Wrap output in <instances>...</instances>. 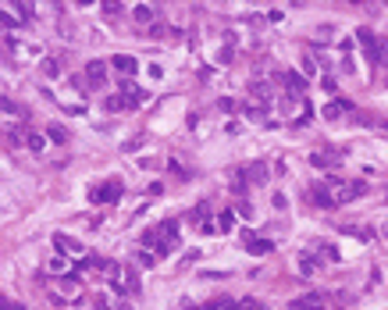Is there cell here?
<instances>
[{"label": "cell", "mask_w": 388, "mask_h": 310, "mask_svg": "<svg viewBox=\"0 0 388 310\" xmlns=\"http://www.w3.org/2000/svg\"><path fill=\"white\" fill-rule=\"evenodd\" d=\"M157 235H160V250H157V257L178 250V221H160V225H157Z\"/></svg>", "instance_id": "1"}, {"label": "cell", "mask_w": 388, "mask_h": 310, "mask_svg": "<svg viewBox=\"0 0 388 310\" xmlns=\"http://www.w3.org/2000/svg\"><path fill=\"white\" fill-rule=\"evenodd\" d=\"M232 57H235V54H232V47H225V50L218 54V61H221V65H232Z\"/></svg>", "instance_id": "30"}, {"label": "cell", "mask_w": 388, "mask_h": 310, "mask_svg": "<svg viewBox=\"0 0 388 310\" xmlns=\"http://www.w3.org/2000/svg\"><path fill=\"white\" fill-rule=\"evenodd\" d=\"M235 225V211H221V218H218V232H232Z\"/></svg>", "instance_id": "24"}, {"label": "cell", "mask_w": 388, "mask_h": 310, "mask_svg": "<svg viewBox=\"0 0 388 310\" xmlns=\"http://www.w3.org/2000/svg\"><path fill=\"white\" fill-rule=\"evenodd\" d=\"M111 65H114V68L121 72V78H132V75H136V68H139V61H136L132 54H118V57H114Z\"/></svg>", "instance_id": "10"}, {"label": "cell", "mask_w": 388, "mask_h": 310, "mask_svg": "<svg viewBox=\"0 0 388 310\" xmlns=\"http://www.w3.org/2000/svg\"><path fill=\"white\" fill-rule=\"evenodd\" d=\"M121 271H125V267H118L114 260H103V264H100V275H103L107 282H118V278H121Z\"/></svg>", "instance_id": "16"}, {"label": "cell", "mask_w": 388, "mask_h": 310, "mask_svg": "<svg viewBox=\"0 0 388 310\" xmlns=\"http://www.w3.org/2000/svg\"><path fill=\"white\" fill-rule=\"evenodd\" d=\"M278 82L289 89V96H303V93H307V78L296 75V72H282V75H278Z\"/></svg>", "instance_id": "6"}, {"label": "cell", "mask_w": 388, "mask_h": 310, "mask_svg": "<svg viewBox=\"0 0 388 310\" xmlns=\"http://www.w3.org/2000/svg\"><path fill=\"white\" fill-rule=\"evenodd\" d=\"M239 310H264V307H260V300H253V296H246V300L239 303Z\"/></svg>", "instance_id": "29"}, {"label": "cell", "mask_w": 388, "mask_h": 310, "mask_svg": "<svg viewBox=\"0 0 388 310\" xmlns=\"http://www.w3.org/2000/svg\"><path fill=\"white\" fill-rule=\"evenodd\" d=\"M246 118H249V121H260V125H264V121H267V107H256V104H246Z\"/></svg>", "instance_id": "19"}, {"label": "cell", "mask_w": 388, "mask_h": 310, "mask_svg": "<svg viewBox=\"0 0 388 310\" xmlns=\"http://www.w3.org/2000/svg\"><path fill=\"white\" fill-rule=\"evenodd\" d=\"M239 239H242V246H246L253 257H264V253H271V239H260V235H253V232H239Z\"/></svg>", "instance_id": "3"}, {"label": "cell", "mask_w": 388, "mask_h": 310, "mask_svg": "<svg viewBox=\"0 0 388 310\" xmlns=\"http://www.w3.org/2000/svg\"><path fill=\"white\" fill-rule=\"evenodd\" d=\"M114 285H118V293H121V296H125V293H128V296H139V275H136V267H125V271H121V278H118Z\"/></svg>", "instance_id": "4"}, {"label": "cell", "mask_w": 388, "mask_h": 310, "mask_svg": "<svg viewBox=\"0 0 388 310\" xmlns=\"http://www.w3.org/2000/svg\"><path fill=\"white\" fill-rule=\"evenodd\" d=\"M136 104L132 100H121V96H107V111H132Z\"/></svg>", "instance_id": "20"}, {"label": "cell", "mask_w": 388, "mask_h": 310, "mask_svg": "<svg viewBox=\"0 0 388 310\" xmlns=\"http://www.w3.org/2000/svg\"><path fill=\"white\" fill-rule=\"evenodd\" d=\"M246 178H253V182H264V178H267V164H264V160H253V164L246 168Z\"/></svg>", "instance_id": "15"}, {"label": "cell", "mask_w": 388, "mask_h": 310, "mask_svg": "<svg viewBox=\"0 0 388 310\" xmlns=\"http://www.w3.org/2000/svg\"><path fill=\"white\" fill-rule=\"evenodd\" d=\"M118 196H121V182H118V178H111V182L89 189V200H93V203H114Z\"/></svg>", "instance_id": "2"}, {"label": "cell", "mask_w": 388, "mask_h": 310, "mask_svg": "<svg viewBox=\"0 0 388 310\" xmlns=\"http://www.w3.org/2000/svg\"><path fill=\"white\" fill-rule=\"evenodd\" d=\"M39 68H43V75H47V78H57V75H61V65H57V57H47Z\"/></svg>", "instance_id": "23"}, {"label": "cell", "mask_w": 388, "mask_h": 310, "mask_svg": "<svg viewBox=\"0 0 388 310\" xmlns=\"http://www.w3.org/2000/svg\"><path fill=\"white\" fill-rule=\"evenodd\" d=\"M85 75H89L93 86H100V82L107 78V65H103V61H89V65H85Z\"/></svg>", "instance_id": "12"}, {"label": "cell", "mask_w": 388, "mask_h": 310, "mask_svg": "<svg viewBox=\"0 0 388 310\" xmlns=\"http://www.w3.org/2000/svg\"><path fill=\"white\" fill-rule=\"evenodd\" d=\"M346 111H353V100H331V104H324V121H335V118H342Z\"/></svg>", "instance_id": "9"}, {"label": "cell", "mask_w": 388, "mask_h": 310, "mask_svg": "<svg viewBox=\"0 0 388 310\" xmlns=\"http://www.w3.org/2000/svg\"><path fill=\"white\" fill-rule=\"evenodd\" d=\"M47 139H50V143H57V147H64V143H68V136H64V129H61V125H50V129H47Z\"/></svg>", "instance_id": "21"}, {"label": "cell", "mask_w": 388, "mask_h": 310, "mask_svg": "<svg viewBox=\"0 0 388 310\" xmlns=\"http://www.w3.org/2000/svg\"><path fill=\"white\" fill-rule=\"evenodd\" d=\"M235 214H242V218H253V207H249V203H239V207H235Z\"/></svg>", "instance_id": "31"}, {"label": "cell", "mask_w": 388, "mask_h": 310, "mask_svg": "<svg viewBox=\"0 0 388 310\" xmlns=\"http://www.w3.org/2000/svg\"><path fill=\"white\" fill-rule=\"evenodd\" d=\"M328 307V296L324 293H307L299 300H292V310H324Z\"/></svg>", "instance_id": "5"}, {"label": "cell", "mask_w": 388, "mask_h": 310, "mask_svg": "<svg viewBox=\"0 0 388 310\" xmlns=\"http://www.w3.org/2000/svg\"><path fill=\"white\" fill-rule=\"evenodd\" d=\"M299 275H307V278L317 275V260H313L310 253H299Z\"/></svg>", "instance_id": "18"}, {"label": "cell", "mask_w": 388, "mask_h": 310, "mask_svg": "<svg viewBox=\"0 0 388 310\" xmlns=\"http://www.w3.org/2000/svg\"><path fill=\"white\" fill-rule=\"evenodd\" d=\"M54 246H57L61 253H72V257H78V253H82V246H78L75 239H64V235H54Z\"/></svg>", "instance_id": "14"}, {"label": "cell", "mask_w": 388, "mask_h": 310, "mask_svg": "<svg viewBox=\"0 0 388 310\" xmlns=\"http://www.w3.org/2000/svg\"><path fill=\"white\" fill-rule=\"evenodd\" d=\"M50 271H54V275H64V271H68L64 257H54V260H50Z\"/></svg>", "instance_id": "28"}, {"label": "cell", "mask_w": 388, "mask_h": 310, "mask_svg": "<svg viewBox=\"0 0 388 310\" xmlns=\"http://www.w3.org/2000/svg\"><path fill=\"white\" fill-rule=\"evenodd\" d=\"M150 36H167V29H164V25L157 22V25H150Z\"/></svg>", "instance_id": "32"}, {"label": "cell", "mask_w": 388, "mask_h": 310, "mask_svg": "<svg viewBox=\"0 0 388 310\" xmlns=\"http://www.w3.org/2000/svg\"><path fill=\"white\" fill-rule=\"evenodd\" d=\"M157 14H160V11L150 7V4H136V7H132V18H136L139 25H157Z\"/></svg>", "instance_id": "11"}, {"label": "cell", "mask_w": 388, "mask_h": 310, "mask_svg": "<svg viewBox=\"0 0 388 310\" xmlns=\"http://www.w3.org/2000/svg\"><path fill=\"white\" fill-rule=\"evenodd\" d=\"M136 260H139V264H143V267H154L157 253H150V250H139V253H136Z\"/></svg>", "instance_id": "26"}, {"label": "cell", "mask_w": 388, "mask_h": 310, "mask_svg": "<svg viewBox=\"0 0 388 310\" xmlns=\"http://www.w3.org/2000/svg\"><path fill=\"white\" fill-rule=\"evenodd\" d=\"M367 54H371V61H385V57H388V39H385V36H378V39L367 47Z\"/></svg>", "instance_id": "13"}, {"label": "cell", "mask_w": 388, "mask_h": 310, "mask_svg": "<svg viewBox=\"0 0 388 310\" xmlns=\"http://www.w3.org/2000/svg\"><path fill=\"white\" fill-rule=\"evenodd\" d=\"M246 185H249V182H246V168H239V171L232 175V193H235V196H242Z\"/></svg>", "instance_id": "17"}, {"label": "cell", "mask_w": 388, "mask_h": 310, "mask_svg": "<svg viewBox=\"0 0 388 310\" xmlns=\"http://www.w3.org/2000/svg\"><path fill=\"white\" fill-rule=\"evenodd\" d=\"M310 200L317 203V207H328V211H331V207H338V203H335V196H331V189H328V182H317V185H313V189H310Z\"/></svg>", "instance_id": "7"}, {"label": "cell", "mask_w": 388, "mask_h": 310, "mask_svg": "<svg viewBox=\"0 0 388 310\" xmlns=\"http://www.w3.org/2000/svg\"><path fill=\"white\" fill-rule=\"evenodd\" d=\"M310 164H313V168H338V164H342V157L335 154V150H328V147H324V150H313V154H310Z\"/></svg>", "instance_id": "8"}, {"label": "cell", "mask_w": 388, "mask_h": 310, "mask_svg": "<svg viewBox=\"0 0 388 310\" xmlns=\"http://www.w3.org/2000/svg\"><path fill=\"white\" fill-rule=\"evenodd\" d=\"M29 150H32V154H43V150H47V136L29 132Z\"/></svg>", "instance_id": "22"}, {"label": "cell", "mask_w": 388, "mask_h": 310, "mask_svg": "<svg viewBox=\"0 0 388 310\" xmlns=\"http://www.w3.org/2000/svg\"><path fill=\"white\" fill-rule=\"evenodd\" d=\"M335 296H338L335 303H338L342 310H346V307H356V296H349V293H335Z\"/></svg>", "instance_id": "27"}, {"label": "cell", "mask_w": 388, "mask_h": 310, "mask_svg": "<svg viewBox=\"0 0 388 310\" xmlns=\"http://www.w3.org/2000/svg\"><path fill=\"white\" fill-rule=\"evenodd\" d=\"M307 75H317V57H313V54L303 57V78H307Z\"/></svg>", "instance_id": "25"}]
</instances>
